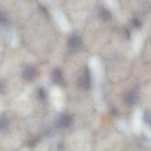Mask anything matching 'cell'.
<instances>
[{
	"instance_id": "obj_1",
	"label": "cell",
	"mask_w": 151,
	"mask_h": 151,
	"mask_svg": "<svg viewBox=\"0 0 151 151\" xmlns=\"http://www.w3.org/2000/svg\"><path fill=\"white\" fill-rule=\"evenodd\" d=\"M81 41L78 36L73 35L68 40V46L70 50L76 51L79 48L81 45Z\"/></svg>"
},
{
	"instance_id": "obj_2",
	"label": "cell",
	"mask_w": 151,
	"mask_h": 151,
	"mask_svg": "<svg viewBox=\"0 0 151 151\" xmlns=\"http://www.w3.org/2000/svg\"><path fill=\"white\" fill-rule=\"evenodd\" d=\"M35 75V70L34 68L32 67H27L24 72V76L26 79L31 80L34 77Z\"/></svg>"
},
{
	"instance_id": "obj_3",
	"label": "cell",
	"mask_w": 151,
	"mask_h": 151,
	"mask_svg": "<svg viewBox=\"0 0 151 151\" xmlns=\"http://www.w3.org/2000/svg\"><path fill=\"white\" fill-rule=\"evenodd\" d=\"M137 99V95L135 91H130L129 93L127 94L125 97V100L127 102V103L129 104H133L134 103Z\"/></svg>"
},
{
	"instance_id": "obj_4",
	"label": "cell",
	"mask_w": 151,
	"mask_h": 151,
	"mask_svg": "<svg viewBox=\"0 0 151 151\" xmlns=\"http://www.w3.org/2000/svg\"><path fill=\"white\" fill-rule=\"evenodd\" d=\"M81 83L85 87H87L90 84V75L87 70L84 71L81 75Z\"/></svg>"
},
{
	"instance_id": "obj_5",
	"label": "cell",
	"mask_w": 151,
	"mask_h": 151,
	"mask_svg": "<svg viewBox=\"0 0 151 151\" xmlns=\"http://www.w3.org/2000/svg\"><path fill=\"white\" fill-rule=\"evenodd\" d=\"M52 79L54 81H60L62 78V73L60 70H55L52 74Z\"/></svg>"
},
{
	"instance_id": "obj_6",
	"label": "cell",
	"mask_w": 151,
	"mask_h": 151,
	"mask_svg": "<svg viewBox=\"0 0 151 151\" xmlns=\"http://www.w3.org/2000/svg\"><path fill=\"white\" fill-rule=\"evenodd\" d=\"M145 119L147 123L149 124L151 126V112L146 113L145 116Z\"/></svg>"
}]
</instances>
